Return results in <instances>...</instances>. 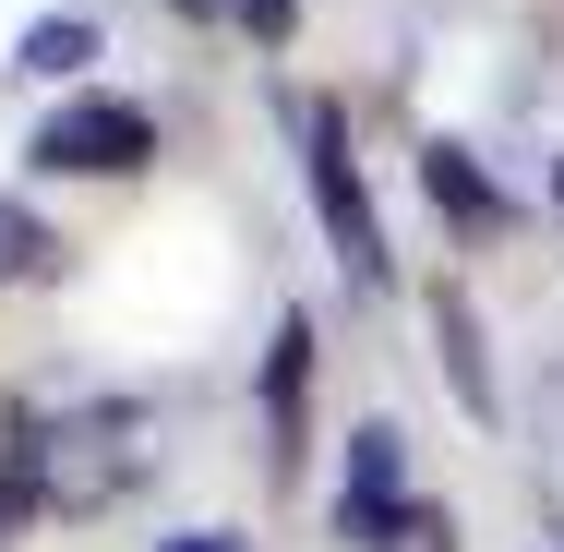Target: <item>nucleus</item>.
Here are the masks:
<instances>
[{
  "instance_id": "f257e3e1",
  "label": "nucleus",
  "mask_w": 564,
  "mask_h": 552,
  "mask_svg": "<svg viewBox=\"0 0 564 552\" xmlns=\"http://www.w3.org/2000/svg\"><path fill=\"white\" fill-rule=\"evenodd\" d=\"M289 132H301V169H313V205H325V240H337L348 289H384V217H372V181H360V144H348L337 97H289Z\"/></svg>"
},
{
  "instance_id": "f03ea898",
  "label": "nucleus",
  "mask_w": 564,
  "mask_h": 552,
  "mask_svg": "<svg viewBox=\"0 0 564 552\" xmlns=\"http://www.w3.org/2000/svg\"><path fill=\"white\" fill-rule=\"evenodd\" d=\"M36 169L48 181H132V169H156V120L132 97H73L36 120Z\"/></svg>"
},
{
  "instance_id": "7ed1b4c3",
  "label": "nucleus",
  "mask_w": 564,
  "mask_h": 552,
  "mask_svg": "<svg viewBox=\"0 0 564 552\" xmlns=\"http://www.w3.org/2000/svg\"><path fill=\"white\" fill-rule=\"evenodd\" d=\"M397 505H409V433H397V421H360V433H348V493H337V541H348V552H384V529H397Z\"/></svg>"
},
{
  "instance_id": "20e7f679",
  "label": "nucleus",
  "mask_w": 564,
  "mask_h": 552,
  "mask_svg": "<svg viewBox=\"0 0 564 552\" xmlns=\"http://www.w3.org/2000/svg\"><path fill=\"white\" fill-rule=\"evenodd\" d=\"M264 433H276V468H301V433H313V325L276 313V348H264Z\"/></svg>"
},
{
  "instance_id": "39448f33",
  "label": "nucleus",
  "mask_w": 564,
  "mask_h": 552,
  "mask_svg": "<svg viewBox=\"0 0 564 552\" xmlns=\"http://www.w3.org/2000/svg\"><path fill=\"white\" fill-rule=\"evenodd\" d=\"M421 181H433L445 228H468V240H492V228H505V193H492V169H480L468 144H421Z\"/></svg>"
},
{
  "instance_id": "423d86ee",
  "label": "nucleus",
  "mask_w": 564,
  "mask_h": 552,
  "mask_svg": "<svg viewBox=\"0 0 564 552\" xmlns=\"http://www.w3.org/2000/svg\"><path fill=\"white\" fill-rule=\"evenodd\" d=\"M12 61H24V73H48V85H73L85 61H109V36H97V12H36Z\"/></svg>"
},
{
  "instance_id": "0eeeda50",
  "label": "nucleus",
  "mask_w": 564,
  "mask_h": 552,
  "mask_svg": "<svg viewBox=\"0 0 564 552\" xmlns=\"http://www.w3.org/2000/svg\"><path fill=\"white\" fill-rule=\"evenodd\" d=\"M433 336H445V385L468 409H492V360H480V325H468V301H433Z\"/></svg>"
},
{
  "instance_id": "6e6552de",
  "label": "nucleus",
  "mask_w": 564,
  "mask_h": 552,
  "mask_svg": "<svg viewBox=\"0 0 564 552\" xmlns=\"http://www.w3.org/2000/svg\"><path fill=\"white\" fill-rule=\"evenodd\" d=\"M24 277H48V228L24 205H0V289H24Z\"/></svg>"
},
{
  "instance_id": "1a4fd4ad",
  "label": "nucleus",
  "mask_w": 564,
  "mask_h": 552,
  "mask_svg": "<svg viewBox=\"0 0 564 552\" xmlns=\"http://www.w3.org/2000/svg\"><path fill=\"white\" fill-rule=\"evenodd\" d=\"M384 552H456L445 505H433V493H409V505H397V529H384Z\"/></svg>"
},
{
  "instance_id": "9d476101",
  "label": "nucleus",
  "mask_w": 564,
  "mask_h": 552,
  "mask_svg": "<svg viewBox=\"0 0 564 552\" xmlns=\"http://www.w3.org/2000/svg\"><path fill=\"white\" fill-rule=\"evenodd\" d=\"M217 12L252 36V48H289V24H301V0H217Z\"/></svg>"
},
{
  "instance_id": "9b49d317",
  "label": "nucleus",
  "mask_w": 564,
  "mask_h": 552,
  "mask_svg": "<svg viewBox=\"0 0 564 552\" xmlns=\"http://www.w3.org/2000/svg\"><path fill=\"white\" fill-rule=\"evenodd\" d=\"M169 552H240V541H228V529H181Z\"/></svg>"
},
{
  "instance_id": "f8f14e48",
  "label": "nucleus",
  "mask_w": 564,
  "mask_h": 552,
  "mask_svg": "<svg viewBox=\"0 0 564 552\" xmlns=\"http://www.w3.org/2000/svg\"><path fill=\"white\" fill-rule=\"evenodd\" d=\"M181 12H217V0H181Z\"/></svg>"
}]
</instances>
